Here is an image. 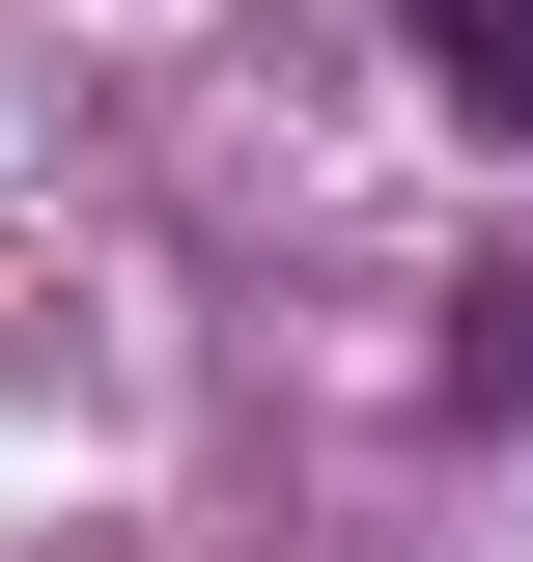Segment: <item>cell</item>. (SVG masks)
Listing matches in <instances>:
<instances>
[{
    "mask_svg": "<svg viewBox=\"0 0 533 562\" xmlns=\"http://www.w3.org/2000/svg\"><path fill=\"white\" fill-rule=\"evenodd\" d=\"M421 57H450L477 140H533V0H421Z\"/></svg>",
    "mask_w": 533,
    "mask_h": 562,
    "instance_id": "obj_1",
    "label": "cell"
},
{
    "mask_svg": "<svg viewBox=\"0 0 533 562\" xmlns=\"http://www.w3.org/2000/svg\"><path fill=\"white\" fill-rule=\"evenodd\" d=\"M477 394H533V281H477Z\"/></svg>",
    "mask_w": 533,
    "mask_h": 562,
    "instance_id": "obj_2",
    "label": "cell"
}]
</instances>
